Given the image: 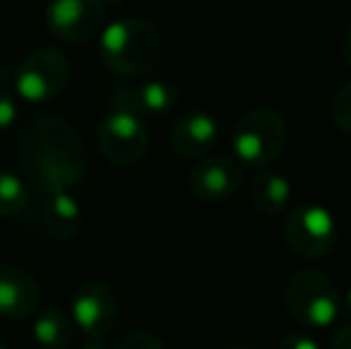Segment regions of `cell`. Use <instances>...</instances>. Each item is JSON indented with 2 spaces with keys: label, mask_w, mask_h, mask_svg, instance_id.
Listing matches in <instances>:
<instances>
[{
  "label": "cell",
  "mask_w": 351,
  "mask_h": 349,
  "mask_svg": "<svg viewBox=\"0 0 351 349\" xmlns=\"http://www.w3.org/2000/svg\"><path fill=\"white\" fill-rule=\"evenodd\" d=\"M22 180L38 194L70 191L88 170L84 139L67 120L56 115L29 122L19 139Z\"/></svg>",
  "instance_id": "cell-1"
},
{
  "label": "cell",
  "mask_w": 351,
  "mask_h": 349,
  "mask_svg": "<svg viewBox=\"0 0 351 349\" xmlns=\"http://www.w3.org/2000/svg\"><path fill=\"white\" fill-rule=\"evenodd\" d=\"M101 62L120 77L151 75L162 60L165 41L156 24L141 17L110 22L98 34Z\"/></svg>",
  "instance_id": "cell-2"
},
{
  "label": "cell",
  "mask_w": 351,
  "mask_h": 349,
  "mask_svg": "<svg viewBox=\"0 0 351 349\" xmlns=\"http://www.w3.org/2000/svg\"><path fill=\"white\" fill-rule=\"evenodd\" d=\"M287 120L275 108H254L232 127L230 144L237 160L246 168H268L287 146Z\"/></svg>",
  "instance_id": "cell-3"
},
{
  "label": "cell",
  "mask_w": 351,
  "mask_h": 349,
  "mask_svg": "<svg viewBox=\"0 0 351 349\" xmlns=\"http://www.w3.org/2000/svg\"><path fill=\"white\" fill-rule=\"evenodd\" d=\"M285 302L291 318L311 330L330 328L342 311V294L335 280L315 268H304L291 275Z\"/></svg>",
  "instance_id": "cell-4"
},
{
  "label": "cell",
  "mask_w": 351,
  "mask_h": 349,
  "mask_svg": "<svg viewBox=\"0 0 351 349\" xmlns=\"http://www.w3.org/2000/svg\"><path fill=\"white\" fill-rule=\"evenodd\" d=\"M285 242L304 258H323L337 247L339 225L332 210L320 204H301L285 220Z\"/></svg>",
  "instance_id": "cell-5"
},
{
  "label": "cell",
  "mask_w": 351,
  "mask_h": 349,
  "mask_svg": "<svg viewBox=\"0 0 351 349\" xmlns=\"http://www.w3.org/2000/svg\"><path fill=\"white\" fill-rule=\"evenodd\" d=\"M70 82V62L58 48L32 51L14 70V91L29 103L58 98Z\"/></svg>",
  "instance_id": "cell-6"
},
{
  "label": "cell",
  "mask_w": 351,
  "mask_h": 349,
  "mask_svg": "<svg viewBox=\"0 0 351 349\" xmlns=\"http://www.w3.org/2000/svg\"><path fill=\"white\" fill-rule=\"evenodd\" d=\"M96 141L101 154L120 168L136 165L151 146L146 122L120 108H112L110 112L103 115V120L98 122Z\"/></svg>",
  "instance_id": "cell-7"
},
{
  "label": "cell",
  "mask_w": 351,
  "mask_h": 349,
  "mask_svg": "<svg viewBox=\"0 0 351 349\" xmlns=\"http://www.w3.org/2000/svg\"><path fill=\"white\" fill-rule=\"evenodd\" d=\"M120 316L115 289L103 280H84L72 294L70 318L88 340H103Z\"/></svg>",
  "instance_id": "cell-8"
},
{
  "label": "cell",
  "mask_w": 351,
  "mask_h": 349,
  "mask_svg": "<svg viewBox=\"0 0 351 349\" xmlns=\"http://www.w3.org/2000/svg\"><path fill=\"white\" fill-rule=\"evenodd\" d=\"M82 204L70 191H53L38 194V201H29L27 220L34 232L53 239V242H70L82 230Z\"/></svg>",
  "instance_id": "cell-9"
},
{
  "label": "cell",
  "mask_w": 351,
  "mask_h": 349,
  "mask_svg": "<svg viewBox=\"0 0 351 349\" xmlns=\"http://www.w3.org/2000/svg\"><path fill=\"white\" fill-rule=\"evenodd\" d=\"M46 27L62 41H91L106 27V5L101 0H51Z\"/></svg>",
  "instance_id": "cell-10"
},
{
  "label": "cell",
  "mask_w": 351,
  "mask_h": 349,
  "mask_svg": "<svg viewBox=\"0 0 351 349\" xmlns=\"http://www.w3.org/2000/svg\"><path fill=\"white\" fill-rule=\"evenodd\" d=\"M244 184V173L237 160L227 156H206L189 173V189L208 204H220L237 194Z\"/></svg>",
  "instance_id": "cell-11"
},
{
  "label": "cell",
  "mask_w": 351,
  "mask_h": 349,
  "mask_svg": "<svg viewBox=\"0 0 351 349\" xmlns=\"http://www.w3.org/2000/svg\"><path fill=\"white\" fill-rule=\"evenodd\" d=\"M41 287L29 270L14 263H0V316L22 321L38 311Z\"/></svg>",
  "instance_id": "cell-12"
},
{
  "label": "cell",
  "mask_w": 351,
  "mask_h": 349,
  "mask_svg": "<svg viewBox=\"0 0 351 349\" xmlns=\"http://www.w3.org/2000/svg\"><path fill=\"white\" fill-rule=\"evenodd\" d=\"M177 86L167 80H146L130 86H120L112 93V108L127 110L136 117L165 115L177 106Z\"/></svg>",
  "instance_id": "cell-13"
},
{
  "label": "cell",
  "mask_w": 351,
  "mask_h": 349,
  "mask_svg": "<svg viewBox=\"0 0 351 349\" xmlns=\"http://www.w3.org/2000/svg\"><path fill=\"white\" fill-rule=\"evenodd\" d=\"M220 139V122L208 110H189L175 122L170 144L182 158H206Z\"/></svg>",
  "instance_id": "cell-14"
},
{
  "label": "cell",
  "mask_w": 351,
  "mask_h": 349,
  "mask_svg": "<svg viewBox=\"0 0 351 349\" xmlns=\"http://www.w3.org/2000/svg\"><path fill=\"white\" fill-rule=\"evenodd\" d=\"M291 182L287 175L278 173V170L263 168L251 182V204L258 213L275 218V215L285 213L291 206Z\"/></svg>",
  "instance_id": "cell-15"
},
{
  "label": "cell",
  "mask_w": 351,
  "mask_h": 349,
  "mask_svg": "<svg viewBox=\"0 0 351 349\" xmlns=\"http://www.w3.org/2000/svg\"><path fill=\"white\" fill-rule=\"evenodd\" d=\"M74 337L70 313L58 306H43L34 316V340L43 349H67Z\"/></svg>",
  "instance_id": "cell-16"
},
{
  "label": "cell",
  "mask_w": 351,
  "mask_h": 349,
  "mask_svg": "<svg viewBox=\"0 0 351 349\" xmlns=\"http://www.w3.org/2000/svg\"><path fill=\"white\" fill-rule=\"evenodd\" d=\"M29 186L19 175L10 170H0V218H14L27 213L29 208Z\"/></svg>",
  "instance_id": "cell-17"
},
{
  "label": "cell",
  "mask_w": 351,
  "mask_h": 349,
  "mask_svg": "<svg viewBox=\"0 0 351 349\" xmlns=\"http://www.w3.org/2000/svg\"><path fill=\"white\" fill-rule=\"evenodd\" d=\"M330 115H332L335 125H337L344 134H351V82H347V84L332 96Z\"/></svg>",
  "instance_id": "cell-18"
},
{
  "label": "cell",
  "mask_w": 351,
  "mask_h": 349,
  "mask_svg": "<svg viewBox=\"0 0 351 349\" xmlns=\"http://www.w3.org/2000/svg\"><path fill=\"white\" fill-rule=\"evenodd\" d=\"M117 349H167L165 342L148 330H130L120 337Z\"/></svg>",
  "instance_id": "cell-19"
},
{
  "label": "cell",
  "mask_w": 351,
  "mask_h": 349,
  "mask_svg": "<svg viewBox=\"0 0 351 349\" xmlns=\"http://www.w3.org/2000/svg\"><path fill=\"white\" fill-rule=\"evenodd\" d=\"M17 101H14L12 93L0 91V134L8 132L17 122Z\"/></svg>",
  "instance_id": "cell-20"
},
{
  "label": "cell",
  "mask_w": 351,
  "mask_h": 349,
  "mask_svg": "<svg viewBox=\"0 0 351 349\" xmlns=\"http://www.w3.org/2000/svg\"><path fill=\"white\" fill-rule=\"evenodd\" d=\"M278 349H320V345L306 333H289V335L282 337Z\"/></svg>",
  "instance_id": "cell-21"
},
{
  "label": "cell",
  "mask_w": 351,
  "mask_h": 349,
  "mask_svg": "<svg viewBox=\"0 0 351 349\" xmlns=\"http://www.w3.org/2000/svg\"><path fill=\"white\" fill-rule=\"evenodd\" d=\"M330 349H351V323H344L332 333Z\"/></svg>",
  "instance_id": "cell-22"
},
{
  "label": "cell",
  "mask_w": 351,
  "mask_h": 349,
  "mask_svg": "<svg viewBox=\"0 0 351 349\" xmlns=\"http://www.w3.org/2000/svg\"><path fill=\"white\" fill-rule=\"evenodd\" d=\"M342 58L351 67V22L347 24V29H344V34H342Z\"/></svg>",
  "instance_id": "cell-23"
},
{
  "label": "cell",
  "mask_w": 351,
  "mask_h": 349,
  "mask_svg": "<svg viewBox=\"0 0 351 349\" xmlns=\"http://www.w3.org/2000/svg\"><path fill=\"white\" fill-rule=\"evenodd\" d=\"M82 349H106V345H103L101 340H88Z\"/></svg>",
  "instance_id": "cell-24"
},
{
  "label": "cell",
  "mask_w": 351,
  "mask_h": 349,
  "mask_svg": "<svg viewBox=\"0 0 351 349\" xmlns=\"http://www.w3.org/2000/svg\"><path fill=\"white\" fill-rule=\"evenodd\" d=\"M342 306L347 309V313L351 316V287L347 289V294H344V302H342Z\"/></svg>",
  "instance_id": "cell-25"
},
{
  "label": "cell",
  "mask_w": 351,
  "mask_h": 349,
  "mask_svg": "<svg viewBox=\"0 0 351 349\" xmlns=\"http://www.w3.org/2000/svg\"><path fill=\"white\" fill-rule=\"evenodd\" d=\"M103 5H117V3H122V0H101Z\"/></svg>",
  "instance_id": "cell-26"
},
{
  "label": "cell",
  "mask_w": 351,
  "mask_h": 349,
  "mask_svg": "<svg viewBox=\"0 0 351 349\" xmlns=\"http://www.w3.org/2000/svg\"><path fill=\"white\" fill-rule=\"evenodd\" d=\"M230 349H254V347H230Z\"/></svg>",
  "instance_id": "cell-27"
},
{
  "label": "cell",
  "mask_w": 351,
  "mask_h": 349,
  "mask_svg": "<svg viewBox=\"0 0 351 349\" xmlns=\"http://www.w3.org/2000/svg\"><path fill=\"white\" fill-rule=\"evenodd\" d=\"M0 349H8V347H5V345H0Z\"/></svg>",
  "instance_id": "cell-28"
}]
</instances>
